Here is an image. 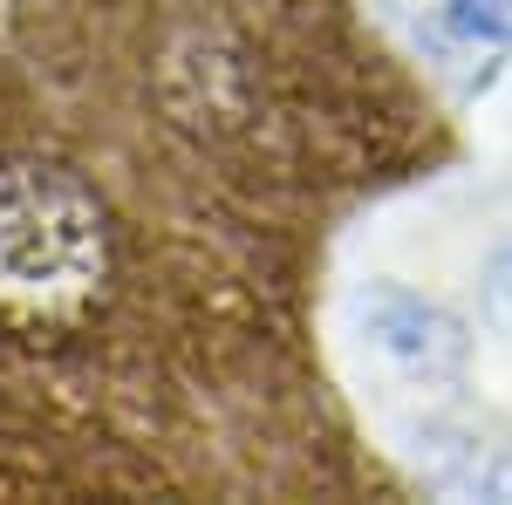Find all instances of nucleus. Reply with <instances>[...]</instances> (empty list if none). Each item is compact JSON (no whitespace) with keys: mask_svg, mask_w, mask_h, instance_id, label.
I'll return each instance as SVG.
<instances>
[{"mask_svg":"<svg viewBox=\"0 0 512 505\" xmlns=\"http://www.w3.org/2000/svg\"><path fill=\"white\" fill-rule=\"evenodd\" d=\"M485 308H492V321L512 335V253H499L492 273H485Z\"/></svg>","mask_w":512,"mask_h":505,"instance_id":"obj_4","label":"nucleus"},{"mask_svg":"<svg viewBox=\"0 0 512 505\" xmlns=\"http://www.w3.org/2000/svg\"><path fill=\"white\" fill-rule=\"evenodd\" d=\"M0 7H7V0H0Z\"/></svg>","mask_w":512,"mask_h":505,"instance_id":"obj_5","label":"nucleus"},{"mask_svg":"<svg viewBox=\"0 0 512 505\" xmlns=\"http://www.w3.org/2000/svg\"><path fill=\"white\" fill-rule=\"evenodd\" d=\"M362 342L410 383H451L465 369V328L437 301H417L403 287H376L362 301Z\"/></svg>","mask_w":512,"mask_h":505,"instance_id":"obj_1","label":"nucleus"},{"mask_svg":"<svg viewBox=\"0 0 512 505\" xmlns=\"http://www.w3.org/2000/svg\"><path fill=\"white\" fill-rule=\"evenodd\" d=\"M424 55H499L512 41V0H383Z\"/></svg>","mask_w":512,"mask_h":505,"instance_id":"obj_2","label":"nucleus"},{"mask_svg":"<svg viewBox=\"0 0 512 505\" xmlns=\"http://www.w3.org/2000/svg\"><path fill=\"white\" fill-rule=\"evenodd\" d=\"M472 492H485V499H512V444H499L485 465H472V478H465Z\"/></svg>","mask_w":512,"mask_h":505,"instance_id":"obj_3","label":"nucleus"}]
</instances>
